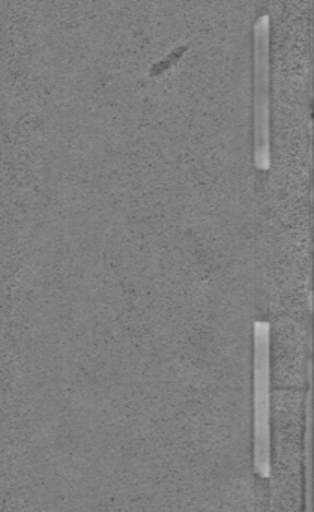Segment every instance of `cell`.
Segmentation results:
<instances>
[{
	"label": "cell",
	"instance_id": "obj_1",
	"mask_svg": "<svg viewBox=\"0 0 314 512\" xmlns=\"http://www.w3.org/2000/svg\"><path fill=\"white\" fill-rule=\"evenodd\" d=\"M253 434L254 469L260 478L271 476V380H269V323L259 320L253 328Z\"/></svg>",
	"mask_w": 314,
	"mask_h": 512
},
{
	"label": "cell",
	"instance_id": "obj_2",
	"mask_svg": "<svg viewBox=\"0 0 314 512\" xmlns=\"http://www.w3.org/2000/svg\"><path fill=\"white\" fill-rule=\"evenodd\" d=\"M268 17H260L256 26V100H254V130H256V149L254 160L257 169H269L268 140Z\"/></svg>",
	"mask_w": 314,
	"mask_h": 512
}]
</instances>
